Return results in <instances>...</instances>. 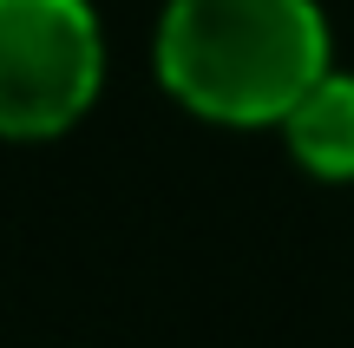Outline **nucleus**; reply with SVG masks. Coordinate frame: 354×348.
Segmentation results:
<instances>
[{"label": "nucleus", "mask_w": 354, "mask_h": 348, "mask_svg": "<svg viewBox=\"0 0 354 348\" xmlns=\"http://www.w3.org/2000/svg\"><path fill=\"white\" fill-rule=\"evenodd\" d=\"M105 46L86 0H0V131L46 138L99 99Z\"/></svg>", "instance_id": "f03ea898"}, {"label": "nucleus", "mask_w": 354, "mask_h": 348, "mask_svg": "<svg viewBox=\"0 0 354 348\" xmlns=\"http://www.w3.org/2000/svg\"><path fill=\"white\" fill-rule=\"evenodd\" d=\"M282 125H289L295 158L315 178H354V79L322 73Z\"/></svg>", "instance_id": "7ed1b4c3"}, {"label": "nucleus", "mask_w": 354, "mask_h": 348, "mask_svg": "<svg viewBox=\"0 0 354 348\" xmlns=\"http://www.w3.org/2000/svg\"><path fill=\"white\" fill-rule=\"evenodd\" d=\"M158 73L216 125H282L328 73V26L315 0H171Z\"/></svg>", "instance_id": "f257e3e1"}]
</instances>
